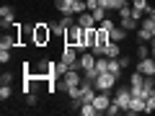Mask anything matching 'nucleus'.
<instances>
[{
  "instance_id": "1",
  "label": "nucleus",
  "mask_w": 155,
  "mask_h": 116,
  "mask_svg": "<svg viewBox=\"0 0 155 116\" xmlns=\"http://www.w3.org/2000/svg\"><path fill=\"white\" fill-rule=\"evenodd\" d=\"M52 36H54V34H52V26H47V23H34V44L36 47L49 44Z\"/></svg>"
},
{
  "instance_id": "2",
  "label": "nucleus",
  "mask_w": 155,
  "mask_h": 116,
  "mask_svg": "<svg viewBox=\"0 0 155 116\" xmlns=\"http://www.w3.org/2000/svg\"><path fill=\"white\" fill-rule=\"evenodd\" d=\"M116 80H119V77L111 75V72H98V77L93 80V85H96V90L111 93V88H116Z\"/></svg>"
},
{
  "instance_id": "3",
  "label": "nucleus",
  "mask_w": 155,
  "mask_h": 116,
  "mask_svg": "<svg viewBox=\"0 0 155 116\" xmlns=\"http://www.w3.org/2000/svg\"><path fill=\"white\" fill-rule=\"evenodd\" d=\"M80 67H70V70L65 72V75H62V85H65V88H72V85H80L85 80V75H80Z\"/></svg>"
},
{
  "instance_id": "4",
  "label": "nucleus",
  "mask_w": 155,
  "mask_h": 116,
  "mask_svg": "<svg viewBox=\"0 0 155 116\" xmlns=\"http://www.w3.org/2000/svg\"><path fill=\"white\" fill-rule=\"evenodd\" d=\"M78 60H80V52H78V47H72V44H65V49H62V57H60V62H62V65H67V67H72V65H78Z\"/></svg>"
},
{
  "instance_id": "5",
  "label": "nucleus",
  "mask_w": 155,
  "mask_h": 116,
  "mask_svg": "<svg viewBox=\"0 0 155 116\" xmlns=\"http://www.w3.org/2000/svg\"><path fill=\"white\" fill-rule=\"evenodd\" d=\"M111 101H114V103H119L124 111H127L129 101H132V88H129V85H127V88H116L114 95H111Z\"/></svg>"
},
{
  "instance_id": "6",
  "label": "nucleus",
  "mask_w": 155,
  "mask_h": 116,
  "mask_svg": "<svg viewBox=\"0 0 155 116\" xmlns=\"http://www.w3.org/2000/svg\"><path fill=\"white\" fill-rule=\"evenodd\" d=\"M93 106H96V111H98V114H106V108L111 106V95L104 93V90H98V93H96V98H93Z\"/></svg>"
},
{
  "instance_id": "7",
  "label": "nucleus",
  "mask_w": 155,
  "mask_h": 116,
  "mask_svg": "<svg viewBox=\"0 0 155 116\" xmlns=\"http://www.w3.org/2000/svg\"><path fill=\"white\" fill-rule=\"evenodd\" d=\"M134 70H140L142 75H155V60H153V57H145V60H137Z\"/></svg>"
},
{
  "instance_id": "8",
  "label": "nucleus",
  "mask_w": 155,
  "mask_h": 116,
  "mask_svg": "<svg viewBox=\"0 0 155 116\" xmlns=\"http://www.w3.org/2000/svg\"><path fill=\"white\" fill-rule=\"evenodd\" d=\"M78 23H80L83 28H93V26H98L91 11H83V13H78Z\"/></svg>"
},
{
  "instance_id": "9",
  "label": "nucleus",
  "mask_w": 155,
  "mask_h": 116,
  "mask_svg": "<svg viewBox=\"0 0 155 116\" xmlns=\"http://www.w3.org/2000/svg\"><path fill=\"white\" fill-rule=\"evenodd\" d=\"M142 111H145V101H142V98H134V95H132V101H129V106H127V111H124V114L134 116V114H142Z\"/></svg>"
},
{
  "instance_id": "10",
  "label": "nucleus",
  "mask_w": 155,
  "mask_h": 116,
  "mask_svg": "<svg viewBox=\"0 0 155 116\" xmlns=\"http://www.w3.org/2000/svg\"><path fill=\"white\" fill-rule=\"evenodd\" d=\"M0 21H3V28H11L13 26V8L11 5L0 8Z\"/></svg>"
},
{
  "instance_id": "11",
  "label": "nucleus",
  "mask_w": 155,
  "mask_h": 116,
  "mask_svg": "<svg viewBox=\"0 0 155 116\" xmlns=\"http://www.w3.org/2000/svg\"><path fill=\"white\" fill-rule=\"evenodd\" d=\"M78 62H80V70H88V67H96V54H93V52H83V54H80V60H78Z\"/></svg>"
},
{
  "instance_id": "12",
  "label": "nucleus",
  "mask_w": 155,
  "mask_h": 116,
  "mask_svg": "<svg viewBox=\"0 0 155 116\" xmlns=\"http://www.w3.org/2000/svg\"><path fill=\"white\" fill-rule=\"evenodd\" d=\"M98 44V28H85V47H88V49H93V47Z\"/></svg>"
},
{
  "instance_id": "13",
  "label": "nucleus",
  "mask_w": 155,
  "mask_h": 116,
  "mask_svg": "<svg viewBox=\"0 0 155 116\" xmlns=\"http://www.w3.org/2000/svg\"><path fill=\"white\" fill-rule=\"evenodd\" d=\"M127 34H129L127 28H122L119 23H116V26L109 31V36H111V41H124V36H127Z\"/></svg>"
},
{
  "instance_id": "14",
  "label": "nucleus",
  "mask_w": 155,
  "mask_h": 116,
  "mask_svg": "<svg viewBox=\"0 0 155 116\" xmlns=\"http://www.w3.org/2000/svg\"><path fill=\"white\" fill-rule=\"evenodd\" d=\"M106 57H109V60H116V57H122L119 41H109V44H106Z\"/></svg>"
},
{
  "instance_id": "15",
  "label": "nucleus",
  "mask_w": 155,
  "mask_h": 116,
  "mask_svg": "<svg viewBox=\"0 0 155 116\" xmlns=\"http://www.w3.org/2000/svg\"><path fill=\"white\" fill-rule=\"evenodd\" d=\"M119 26L127 28V31H137V28H140V21H137V18H122V21H119Z\"/></svg>"
},
{
  "instance_id": "16",
  "label": "nucleus",
  "mask_w": 155,
  "mask_h": 116,
  "mask_svg": "<svg viewBox=\"0 0 155 116\" xmlns=\"http://www.w3.org/2000/svg\"><path fill=\"white\" fill-rule=\"evenodd\" d=\"M91 13H93L96 23H101V21H106V18H109V11H106V8L101 5V3H98V8H93V11H91Z\"/></svg>"
},
{
  "instance_id": "17",
  "label": "nucleus",
  "mask_w": 155,
  "mask_h": 116,
  "mask_svg": "<svg viewBox=\"0 0 155 116\" xmlns=\"http://www.w3.org/2000/svg\"><path fill=\"white\" fill-rule=\"evenodd\" d=\"M70 5H72V0H54V8L62 16H70Z\"/></svg>"
},
{
  "instance_id": "18",
  "label": "nucleus",
  "mask_w": 155,
  "mask_h": 116,
  "mask_svg": "<svg viewBox=\"0 0 155 116\" xmlns=\"http://www.w3.org/2000/svg\"><path fill=\"white\" fill-rule=\"evenodd\" d=\"M137 41H153V31L145 28V26H140L137 28Z\"/></svg>"
},
{
  "instance_id": "19",
  "label": "nucleus",
  "mask_w": 155,
  "mask_h": 116,
  "mask_svg": "<svg viewBox=\"0 0 155 116\" xmlns=\"http://www.w3.org/2000/svg\"><path fill=\"white\" fill-rule=\"evenodd\" d=\"M109 72H111V75H116V77H122V65H119V57H116V60H109Z\"/></svg>"
},
{
  "instance_id": "20",
  "label": "nucleus",
  "mask_w": 155,
  "mask_h": 116,
  "mask_svg": "<svg viewBox=\"0 0 155 116\" xmlns=\"http://www.w3.org/2000/svg\"><path fill=\"white\" fill-rule=\"evenodd\" d=\"M78 114H80V116H96L98 111H96V106H93V103H83Z\"/></svg>"
},
{
  "instance_id": "21",
  "label": "nucleus",
  "mask_w": 155,
  "mask_h": 116,
  "mask_svg": "<svg viewBox=\"0 0 155 116\" xmlns=\"http://www.w3.org/2000/svg\"><path fill=\"white\" fill-rule=\"evenodd\" d=\"M145 57H150V47H147V41H140L137 44V60H145Z\"/></svg>"
},
{
  "instance_id": "22",
  "label": "nucleus",
  "mask_w": 155,
  "mask_h": 116,
  "mask_svg": "<svg viewBox=\"0 0 155 116\" xmlns=\"http://www.w3.org/2000/svg\"><path fill=\"white\" fill-rule=\"evenodd\" d=\"M132 11H134V8L129 5V3H127V5H122L119 11H116V13H119V21H122V18H132Z\"/></svg>"
},
{
  "instance_id": "23",
  "label": "nucleus",
  "mask_w": 155,
  "mask_h": 116,
  "mask_svg": "<svg viewBox=\"0 0 155 116\" xmlns=\"http://www.w3.org/2000/svg\"><path fill=\"white\" fill-rule=\"evenodd\" d=\"M116 114H124V108H122L119 103H114V101H111V106L106 108V116H116Z\"/></svg>"
},
{
  "instance_id": "24",
  "label": "nucleus",
  "mask_w": 155,
  "mask_h": 116,
  "mask_svg": "<svg viewBox=\"0 0 155 116\" xmlns=\"http://www.w3.org/2000/svg\"><path fill=\"white\" fill-rule=\"evenodd\" d=\"M49 26H52V34H54V36H65V34H67V28L62 26L60 21H57V23H49Z\"/></svg>"
},
{
  "instance_id": "25",
  "label": "nucleus",
  "mask_w": 155,
  "mask_h": 116,
  "mask_svg": "<svg viewBox=\"0 0 155 116\" xmlns=\"http://www.w3.org/2000/svg\"><path fill=\"white\" fill-rule=\"evenodd\" d=\"M153 111H155V93L145 98V114H153Z\"/></svg>"
},
{
  "instance_id": "26",
  "label": "nucleus",
  "mask_w": 155,
  "mask_h": 116,
  "mask_svg": "<svg viewBox=\"0 0 155 116\" xmlns=\"http://www.w3.org/2000/svg\"><path fill=\"white\" fill-rule=\"evenodd\" d=\"M11 93H13V88H11V85H3V88H0V98H3V101H8V98H11Z\"/></svg>"
},
{
  "instance_id": "27",
  "label": "nucleus",
  "mask_w": 155,
  "mask_h": 116,
  "mask_svg": "<svg viewBox=\"0 0 155 116\" xmlns=\"http://www.w3.org/2000/svg\"><path fill=\"white\" fill-rule=\"evenodd\" d=\"M132 8H137V11H147V0H132Z\"/></svg>"
},
{
  "instance_id": "28",
  "label": "nucleus",
  "mask_w": 155,
  "mask_h": 116,
  "mask_svg": "<svg viewBox=\"0 0 155 116\" xmlns=\"http://www.w3.org/2000/svg\"><path fill=\"white\" fill-rule=\"evenodd\" d=\"M0 62H3V65L11 62V49H0Z\"/></svg>"
},
{
  "instance_id": "29",
  "label": "nucleus",
  "mask_w": 155,
  "mask_h": 116,
  "mask_svg": "<svg viewBox=\"0 0 155 116\" xmlns=\"http://www.w3.org/2000/svg\"><path fill=\"white\" fill-rule=\"evenodd\" d=\"M26 103H28V106H36V103H39V95L34 93V90H31V93L26 95Z\"/></svg>"
},
{
  "instance_id": "30",
  "label": "nucleus",
  "mask_w": 155,
  "mask_h": 116,
  "mask_svg": "<svg viewBox=\"0 0 155 116\" xmlns=\"http://www.w3.org/2000/svg\"><path fill=\"white\" fill-rule=\"evenodd\" d=\"M0 83H3V85H11V83H13V75H11V72H3Z\"/></svg>"
},
{
  "instance_id": "31",
  "label": "nucleus",
  "mask_w": 155,
  "mask_h": 116,
  "mask_svg": "<svg viewBox=\"0 0 155 116\" xmlns=\"http://www.w3.org/2000/svg\"><path fill=\"white\" fill-rule=\"evenodd\" d=\"M119 65H122V67H129V57H119Z\"/></svg>"
},
{
  "instance_id": "32",
  "label": "nucleus",
  "mask_w": 155,
  "mask_h": 116,
  "mask_svg": "<svg viewBox=\"0 0 155 116\" xmlns=\"http://www.w3.org/2000/svg\"><path fill=\"white\" fill-rule=\"evenodd\" d=\"M150 57H153V60H155V39H153V41H150Z\"/></svg>"
},
{
  "instance_id": "33",
  "label": "nucleus",
  "mask_w": 155,
  "mask_h": 116,
  "mask_svg": "<svg viewBox=\"0 0 155 116\" xmlns=\"http://www.w3.org/2000/svg\"><path fill=\"white\" fill-rule=\"evenodd\" d=\"M127 3H129V0H119V5H127Z\"/></svg>"
},
{
  "instance_id": "34",
  "label": "nucleus",
  "mask_w": 155,
  "mask_h": 116,
  "mask_svg": "<svg viewBox=\"0 0 155 116\" xmlns=\"http://www.w3.org/2000/svg\"><path fill=\"white\" fill-rule=\"evenodd\" d=\"M150 18H153V21H155V13H153V16H150Z\"/></svg>"
}]
</instances>
